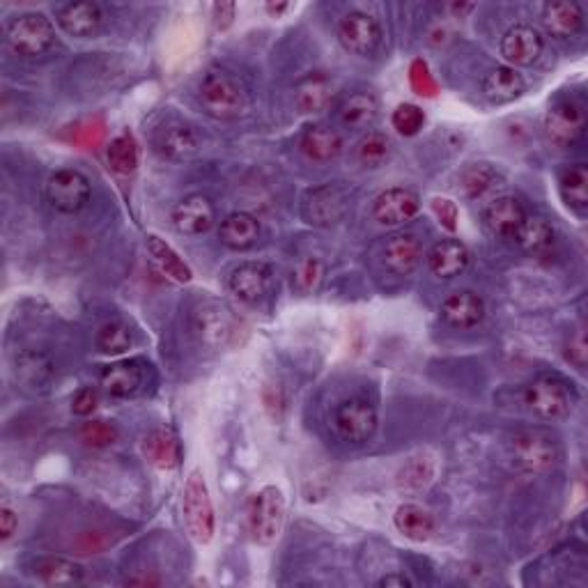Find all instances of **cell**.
Returning a JSON list of instances; mask_svg holds the SVG:
<instances>
[{
    "instance_id": "13",
    "label": "cell",
    "mask_w": 588,
    "mask_h": 588,
    "mask_svg": "<svg viewBox=\"0 0 588 588\" xmlns=\"http://www.w3.org/2000/svg\"><path fill=\"white\" fill-rule=\"evenodd\" d=\"M545 40L533 26H513L508 33L501 37V56L508 63V67H529L543 56Z\"/></svg>"
},
{
    "instance_id": "25",
    "label": "cell",
    "mask_w": 588,
    "mask_h": 588,
    "mask_svg": "<svg viewBox=\"0 0 588 588\" xmlns=\"http://www.w3.org/2000/svg\"><path fill=\"white\" fill-rule=\"evenodd\" d=\"M526 90L522 74H517L513 67H494L483 79V95L494 104H508L520 99Z\"/></svg>"
},
{
    "instance_id": "36",
    "label": "cell",
    "mask_w": 588,
    "mask_h": 588,
    "mask_svg": "<svg viewBox=\"0 0 588 588\" xmlns=\"http://www.w3.org/2000/svg\"><path fill=\"white\" fill-rule=\"evenodd\" d=\"M515 239L517 244H520V249L529 253H540L552 244L554 228L545 216H526L520 230H517Z\"/></svg>"
},
{
    "instance_id": "28",
    "label": "cell",
    "mask_w": 588,
    "mask_h": 588,
    "mask_svg": "<svg viewBox=\"0 0 588 588\" xmlns=\"http://www.w3.org/2000/svg\"><path fill=\"white\" fill-rule=\"evenodd\" d=\"M423 258L421 242L414 235H396L384 246V262L393 274H412Z\"/></svg>"
},
{
    "instance_id": "47",
    "label": "cell",
    "mask_w": 588,
    "mask_h": 588,
    "mask_svg": "<svg viewBox=\"0 0 588 588\" xmlns=\"http://www.w3.org/2000/svg\"><path fill=\"white\" fill-rule=\"evenodd\" d=\"M432 212L437 214L439 223L446 230L455 232V228H458V205H455L451 198H435V200H432Z\"/></svg>"
},
{
    "instance_id": "26",
    "label": "cell",
    "mask_w": 588,
    "mask_h": 588,
    "mask_svg": "<svg viewBox=\"0 0 588 588\" xmlns=\"http://www.w3.org/2000/svg\"><path fill=\"white\" fill-rule=\"evenodd\" d=\"M301 152L311 161L324 164V161L336 159L343 152V136L327 125H311L301 136Z\"/></svg>"
},
{
    "instance_id": "51",
    "label": "cell",
    "mask_w": 588,
    "mask_h": 588,
    "mask_svg": "<svg viewBox=\"0 0 588 588\" xmlns=\"http://www.w3.org/2000/svg\"><path fill=\"white\" fill-rule=\"evenodd\" d=\"M17 526H19V520L17 515H14V510L10 506L0 508V538H3V543L17 533Z\"/></svg>"
},
{
    "instance_id": "21",
    "label": "cell",
    "mask_w": 588,
    "mask_h": 588,
    "mask_svg": "<svg viewBox=\"0 0 588 588\" xmlns=\"http://www.w3.org/2000/svg\"><path fill=\"white\" fill-rule=\"evenodd\" d=\"M483 219H485V226L490 228V232H494V235L515 239L517 230H520V226L526 219V212H524V205L517 198L501 196L487 205Z\"/></svg>"
},
{
    "instance_id": "42",
    "label": "cell",
    "mask_w": 588,
    "mask_h": 588,
    "mask_svg": "<svg viewBox=\"0 0 588 588\" xmlns=\"http://www.w3.org/2000/svg\"><path fill=\"white\" fill-rule=\"evenodd\" d=\"M462 189L469 198H478L492 187L494 180H497V173L487 164H469L462 170Z\"/></svg>"
},
{
    "instance_id": "32",
    "label": "cell",
    "mask_w": 588,
    "mask_h": 588,
    "mask_svg": "<svg viewBox=\"0 0 588 588\" xmlns=\"http://www.w3.org/2000/svg\"><path fill=\"white\" fill-rule=\"evenodd\" d=\"M393 524L402 533V536L414 540V543H425L435 533V520L428 510H423L416 504H402L396 515H393Z\"/></svg>"
},
{
    "instance_id": "27",
    "label": "cell",
    "mask_w": 588,
    "mask_h": 588,
    "mask_svg": "<svg viewBox=\"0 0 588 588\" xmlns=\"http://www.w3.org/2000/svg\"><path fill=\"white\" fill-rule=\"evenodd\" d=\"M260 237V223L255 216L246 212H235L221 221L219 239L232 251H244L258 242Z\"/></svg>"
},
{
    "instance_id": "41",
    "label": "cell",
    "mask_w": 588,
    "mask_h": 588,
    "mask_svg": "<svg viewBox=\"0 0 588 588\" xmlns=\"http://www.w3.org/2000/svg\"><path fill=\"white\" fill-rule=\"evenodd\" d=\"M432 476H435V467L430 460L412 458L400 469L398 485L400 490H421L432 481Z\"/></svg>"
},
{
    "instance_id": "7",
    "label": "cell",
    "mask_w": 588,
    "mask_h": 588,
    "mask_svg": "<svg viewBox=\"0 0 588 588\" xmlns=\"http://www.w3.org/2000/svg\"><path fill=\"white\" fill-rule=\"evenodd\" d=\"M90 193V180L74 168H60L46 182V200L60 214L81 212L88 205Z\"/></svg>"
},
{
    "instance_id": "55",
    "label": "cell",
    "mask_w": 588,
    "mask_h": 588,
    "mask_svg": "<svg viewBox=\"0 0 588 588\" xmlns=\"http://www.w3.org/2000/svg\"><path fill=\"white\" fill-rule=\"evenodd\" d=\"M474 7H476V5H458V3H455V5H451V10H453L455 14H460V17H462V14L471 12V10H474Z\"/></svg>"
},
{
    "instance_id": "24",
    "label": "cell",
    "mask_w": 588,
    "mask_h": 588,
    "mask_svg": "<svg viewBox=\"0 0 588 588\" xmlns=\"http://www.w3.org/2000/svg\"><path fill=\"white\" fill-rule=\"evenodd\" d=\"M469 265L467 246L458 239H441L428 253V267L437 278H455L460 276Z\"/></svg>"
},
{
    "instance_id": "19",
    "label": "cell",
    "mask_w": 588,
    "mask_h": 588,
    "mask_svg": "<svg viewBox=\"0 0 588 588\" xmlns=\"http://www.w3.org/2000/svg\"><path fill=\"white\" fill-rule=\"evenodd\" d=\"M441 320L453 329H471L483 320L485 304L478 294L464 290L455 292L441 304Z\"/></svg>"
},
{
    "instance_id": "17",
    "label": "cell",
    "mask_w": 588,
    "mask_h": 588,
    "mask_svg": "<svg viewBox=\"0 0 588 588\" xmlns=\"http://www.w3.org/2000/svg\"><path fill=\"white\" fill-rule=\"evenodd\" d=\"M274 272L272 267L265 265V262H244L239 265L235 272L230 274V292L235 294L239 301H246V304H255L260 301L272 288Z\"/></svg>"
},
{
    "instance_id": "1",
    "label": "cell",
    "mask_w": 588,
    "mask_h": 588,
    "mask_svg": "<svg viewBox=\"0 0 588 588\" xmlns=\"http://www.w3.org/2000/svg\"><path fill=\"white\" fill-rule=\"evenodd\" d=\"M182 513L189 536L196 540L198 545H210L216 533V513L210 490H207L205 476L200 469H193L187 483H184Z\"/></svg>"
},
{
    "instance_id": "4",
    "label": "cell",
    "mask_w": 588,
    "mask_h": 588,
    "mask_svg": "<svg viewBox=\"0 0 588 588\" xmlns=\"http://www.w3.org/2000/svg\"><path fill=\"white\" fill-rule=\"evenodd\" d=\"M200 104L212 118L232 120L246 111V92L235 76L228 72H212L200 85Z\"/></svg>"
},
{
    "instance_id": "8",
    "label": "cell",
    "mask_w": 588,
    "mask_h": 588,
    "mask_svg": "<svg viewBox=\"0 0 588 588\" xmlns=\"http://www.w3.org/2000/svg\"><path fill=\"white\" fill-rule=\"evenodd\" d=\"M334 425L340 439H345L347 444H366L377 430V412L373 402L361 396L343 400L336 407Z\"/></svg>"
},
{
    "instance_id": "35",
    "label": "cell",
    "mask_w": 588,
    "mask_h": 588,
    "mask_svg": "<svg viewBox=\"0 0 588 588\" xmlns=\"http://www.w3.org/2000/svg\"><path fill=\"white\" fill-rule=\"evenodd\" d=\"M53 363L44 357V354H21L17 363V377L21 379L28 389H49L53 379Z\"/></svg>"
},
{
    "instance_id": "29",
    "label": "cell",
    "mask_w": 588,
    "mask_h": 588,
    "mask_svg": "<svg viewBox=\"0 0 588 588\" xmlns=\"http://www.w3.org/2000/svg\"><path fill=\"white\" fill-rule=\"evenodd\" d=\"M334 97V81L324 74H311L294 88V106L299 113H317Z\"/></svg>"
},
{
    "instance_id": "38",
    "label": "cell",
    "mask_w": 588,
    "mask_h": 588,
    "mask_svg": "<svg viewBox=\"0 0 588 588\" xmlns=\"http://www.w3.org/2000/svg\"><path fill=\"white\" fill-rule=\"evenodd\" d=\"M131 343H134V336H131V329L125 322H106L102 329L97 331V347L99 352L104 354H122L127 352Z\"/></svg>"
},
{
    "instance_id": "30",
    "label": "cell",
    "mask_w": 588,
    "mask_h": 588,
    "mask_svg": "<svg viewBox=\"0 0 588 588\" xmlns=\"http://www.w3.org/2000/svg\"><path fill=\"white\" fill-rule=\"evenodd\" d=\"M379 113L377 99L370 92H354L338 106V120L347 129H368L375 125Z\"/></svg>"
},
{
    "instance_id": "5",
    "label": "cell",
    "mask_w": 588,
    "mask_h": 588,
    "mask_svg": "<svg viewBox=\"0 0 588 588\" xmlns=\"http://www.w3.org/2000/svg\"><path fill=\"white\" fill-rule=\"evenodd\" d=\"M526 407L531 409L538 419L545 421H559L566 419L575 407V396L572 389L559 377H538L526 386L524 393Z\"/></svg>"
},
{
    "instance_id": "11",
    "label": "cell",
    "mask_w": 588,
    "mask_h": 588,
    "mask_svg": "<svg viewBox=\"0 0 588 588\" xmlns=\"http://www.w3.org/2000/svg\"><path fill=\"white\" fill-rule=\"evenodd\" d=\"M586 125L584 106L575 99H559L545 115V134L554 145L568 147L582 136Z\"/></svg>"
},
{
    "instance_id": "10",
    "label": "cell",
    "mask_w": 588,
    "mask_h": 588,
    "mask_svg": "<svg viewBox=\"0 0 588 588\" xmlns=\"http://www.w3.org/2000/svg\"><path fill=\"white\" fill-rule=\"evenodd\" d=\"M382 26L366 12H350L338 23V40L350 53L370 58L382 46Z\"/></svg>"
},
{
    "instance_id": "23",
    "label": "cell",
    "mask_w": 588,
    "mask_h": 588,
    "mask_svg": "<svg viewBox=\"0 0 588 588\" xmlns=\"http://www.w3.org/2000/svg\"><path fill=\"white\" fill-rule=\"evenodd\" d=\"M543 26L552 37L568 40L584 26V10L572 0H554L543 7Z\"/></svg>"
},
{
    "instance_id": "2",
    "label": "cell",
    "mask_w": 588,
    "mask_h": 588,
    "mask_svg": "<svg viewBox=\"0 0 588 588\" xmlns=\"http://www.w3.org/2000/svg\"><path fill=\"white\" fill-rule=\"evenodd\" d=\"M7 44L21 58H40L56 44V28L40 12L19 14L7 26Z\"/></svg>"
},
{
    "instance_id": "39",
    "label": "cell",
    "mask_w": 588,
    "mask_h": 588,
    "mask_svg": "<svg viewBox=\"0 0 588 588\" xmlns=\"http://www.w3.org/2000/svg\"><path fill=\"white\" fill-rule=\"evenodd\" d=\"M389 154H391L389 138L379 134V131H370V134L363 136L361 143L357 145V157L361 164L368 168H379L386 159H389Z\"/></svg>"
},
{
    "instance_id": "16",
    "label": "cell",
    "mask_w": 588,
    "mask_h": 588,
    "mask_svg": "<svg viewBox=\"0 0 588 588\" xmlns=\"http://www.w3.org/2000/svg\"><path fill=\"white\" fill-rule=\"evenodd\" d=\"M193 320H196V331L203 338V343L210 347L228 345V340L235 334V320H232L228 308L219 304V301L200 304Z\"/></svg>"
},
{
    "instance_id": "43",
    "label": "cell",
    "mask_w": 588,
    "mask_h": 588,
    "mask_svg": "<svg viewBox=\"0 0 588 588\" xmlns=\"http://www.w3.org/2000/svg\"><path fill=\"white\" fill-rule=\"evenodd\" d=\"M118 437H120L118 428L108 421H88V423H83L81 430H79V439L90 448H106V446L115 444Z\"/></svg>"
},
{
    "instance_id": "15",
    "label": "cell",
    "mask_w": 588,
    "mask_h": 588,
    "mask_svg": "<svg viewBox=\"0 0 588 588\" xmlns=\"http://www.w3.org/2000/svg\"><path fill=\"white\" fill-rule=\"evenodd\" d=\"M214 221L216 210L212 200L203 196V193H191V196L182 198L173 210L175 230L189 237L205 235V232L214 226Z\"/></svg>"
},
{
    "instance_id": "12",
    "label": "cell",
    "mask_w": 588,
    "mask_h": 588,
    "mask_svg": "<svg viewBox=\"0 0 588 588\" xmlns=\"http://www.w3.org/2000/svg\"><path fill=\"white\" fill-rule=\"evenodd\" d=\"M198 131L182 120H168L154 134V150L170 161H189L200 152Z\"/></svg>"
},
{
    "instance_id": "49",
    "label": "cell",
    "mask_w": 588,
    "mask_h": 588,
    "mask_svg": "<svg viewBox=\"0 0 588 588\" xmlns=\"http://www.w3.org/2000/svg\"><path fill=\"white\" fill-rule=\"evenodd\" d=\"M237 17V3H214L212 19L219 30H228Z\"/></svg>"
},
{
    "instance_id": "3",
    "label": "cell",
    "mask_w": 588,
    "mask_h": 588,
    "mask_svg": "<svg viewBox=\"0 0 588 588\" xmlns=\"http://www.w3.org/2000/svg\"><path fill=\"white\" fill-rule=\"evenodd\" d=\"M285 524V497L276 485L258 490L249 501V529L258 545H274Z\"/></svg>"
},
{
    "instance_id": "48",
    "label": "cell",
    "mask_w": 588,
    "mask_h": 588,
    "mask_svg": "<svg viewBox=\"0 0 588 588\" xmlns=\"http://www.w3.org/2000/svg\"><path fill=\"white\" fill-rule=\"evenodd\" d=\"M99 405V393L92 386H83L81 391H76V396L72 398V412L76 416H90L95 412Z\"/></svg>"
},
{
    "instance_id": "18",
    "label": "cell",
    "mask_w": 588,
    "mask_h": 588,
    "mask_svg": "<svg viewBox=\"0 0 588 588\" xmlns=\"http://www.w3.org/2000/svg\"><path fill=\"white\" fill-rule=\"evenodd\" d=\"M141 361H118L102 370V386L111 398H131L143 389L145 370Z\"/></svg>"
},
{
    "instance_id": "50",
    "label": "cell",
    "mask_w": 588,
    "mask_h": 588,
    "mask_svg": "<svg viewBox=\"0 0 588 588\" xmlns=\"http://www.w3.org/2000/svg\"><path fill=\"white\" fill-rule=\"evenodd\" d=\"M104 136V127L102 125H95V122H88L83 129H76L74 131V141H79L81 145H97L102 141Z\"/></svg>"
},
{
    "instance_id": "37",
    "label": "cell",
    "mask_w": 588,
    "mask_h": 588,
    "mask_svg": "<svg viewBox=\"0 0 588 588\" xmlns=\"http://www.w3.org/2000/svg\"><path fill=\"white\" fill-rule=\"evenodd\" d=\"M108 166H111L115 173L129 175L138 168V143L131 131H122L120 136H115L111 145L106 150Z\"/></svg>"
},
{
    "instance_id": "45",
    "label": "cell",
    "mask_w": 588,
    "mask_h": 588,
    "mask_svg": "<svg viewBox=\"0 0 588 588\" xmlns=\"http://www.w3.org/2000/svg\"><path fill=\"white\" fill-rule=\"evenodd\" d=\"M409 83H412V88L416 95L421 97H435L437 95V81L432 79L430 74V67L425 60H414L412 67H409Z\"/></svg>"
},
{
    "instance_id": "46",
    "label": "cell",
    "mask_w": 588,
    "mask_h": 588,
    "mask_svg": "<svg viewBox=\"0 0 588 588\" xmlns=\"http://www.w3.org/2000/svg\"><path fill=\"white\" fill-rule=\"evenodd\" d=\"M563 354H566V361L572 363V366H575L577 370H584L586 368L588 345H586V331H584V327L575 329L568 336L566 345H563Z\"/></svg>"
},
{
    "instance_id": "52",
    "label": "cell",
    "mask_w": 588,
    "mask_h": 588,
    "mask_svg": "<svg viewBox=\"0 0 588 588\" xmlns=\"http://www.w3.org/2000/svg\"><path fill=\"white\" fill-rule=\"evenodd\" d=\"M377 586H382V588H409V586H412V579H409L407 575H402V572H391V575H384L382 579H379Z\"/></svg>"
},
{
    "instance_id": "34",
    "label": "cell",
    "mask_w": 588,
    "mask_h": 588,
    "mask_svg": "<svg viewBox=\"0 0 588 588\" xmlns=\"http://www.w3.org/2000/svg\"><path fill=\"white\" fill-rule=\"evenodd\" d=\"M559 189L561 196L566 200V205L572 210L584 212L588 205V170L584 164H575L566 168L559 177Z\"/></svg>"
},
{
    "instance_id": "22",
    "label": "cell",
    "mask_w": 588,
    "mask_h": 588,
    "mask_svg": "<svg viewBox=\"0 0 588 588\" xmlns=\"http://www.w3.org/2000/svg\"><path fill=\"white\" fill-rule=\"evenodd\" d=\"M58 26L72 37H90L102 26V7L97 3H67L56 14Z\"/></svg>"
},
{
    "instance_id": "6",
    "label": "cell",
    "mask_w": 588,
    "mask_h": 588,
    "mask_svg": "<svg viewBox=\"0 0 588 588\" xmlns=\"http://www.w3.org/2000/svg\"><path fill=\"white\" fill-rule=\"evenodd\" d=\"M510 458L524 474H543V471L554 467L559 451H556L554 439L547 432L524 430L515 435L513 444H510Z\"/></svg>"
},
{
    "instance_id": "33",
    "label": "cell",
    "mask_w": 588,
    "mask_h": 588,
    "mask_svg": "<svg viewBox=\"0 0 588 588\" xmlns=\"http://www.w3.org/2000/svg\"><path fill=\"white\" fill-rule=\"evenodd\" d=\"M35 577L49 586H74L83 579V568L79 563L60 559V556H46L35 563Z\"/></svg>"
},
{
    "instance_id": "53",
    "label": "cell",
    "mask_w": 588,
    "mask_h": 588,
    "mask_svg": "<svg viewBox=\"0 0 588 588\" xmlns=\"http://www.w3.org/2000/svg\"><path fill=\"white\" fill-rule=\"evenodd\" d=\"M127 586H159L161 579L157 575H131L125 579Z\"/></svg>"
},
{
    "instance_id": "40",
    "label": "cell",
    "mask_w": 588,
    "mask_h": 588,
    "mask_svg": "<svg viewBox=\"0 0 588 588\" xmlns=\"http://www.w3.org/2000/svg\"><path fill=\"white\" fill-rule=\"evenodd\" d=\"M322 278H324V265L322 260L313 258V255H308V258L299 260L297 267H294L292 272V288L297 290L299 294H311L322 285Z\"/></svg>"
},
{
    "instance_id": "14",
    "label": "cell",
    "mask_w": 588,
    "mask_h": 588,
    "mask_svg": "<svg viewBox=\"0 0 588 588\" xmlns=\"http://www.w3.org/2000/svg\"><path fill=\"white\" fill-rule=\"evenodd\" d=\"M421 210V198L412 189L393 187L379 193L373 205V216L382 226H400L412 221Z\"/></svg>"
},
{
    "instance_id": "9",
    "label": "cell",
    "mask_w": 588,
    "mask_h": 588,
    "mask_svg": "<svg viewBox=\"0 0 588 588\" xmlns=\"http://www.w3.org/2000/svg\"><path fill=\"white\" fill-rule=\"evenodd\" d=\"M347 196L345 191L336 184H322V187L311 189L301 200V216L308 226L329 228L343 221L347 212Z\"/></svg>"
},
{
    "instance_id": "31",
    "label": "cell",
    "mask_w": 588,
    "mask_h": 588,
    "mask_svg": "<svg viewBox=\"0 0 588 588\" xmlns=\"http://www.w3.org/2000/svg\"><path fill=\"white\" fill-rule=\"evenodd\" d=\"M145 246H147V253H150V258L154 260V265H157L168 278H173L175 283L191 281L193 278L191 267L180 258V255H177L173 246L166 244L159 235H147Z\"/></svg>"
},
{
    "instance_id": "54",
    "label": "cell",
    "mask_w": 588,
    "mask_h": 588,
    "mask_svg": "<svg viewBox=\"0 0 588 588\" xmlns=\"http://www.w3.org/2000/svg\"><path fill=\"white\" fill-rule=\"evenodd\" d=\"M285 10H290V5H288V3H281V5L269 3V5H267V12H269V14H276V17H278V14H283Z\"/></svg>"
},
{
    "instance_id": "20",
    "label": "cell",
    "mask_w": 588,
    "mask_h": 588,
    "mask_svg": "<svg viewBox=\"0 0 588 588\" xmlns=\"http://www.w3.org/2000/svg\"><path fill=\"white\" fill-rule=\"evenodd\" d=\"M143 455L152 467L161 471L177 469L182 462L180 439L175 437V432L170 428H154L143 439Z\"/></svg>"
},
{
    "instance_id": "44",
    "label": "cell",
    "mask_w": 588,
    "mask_h": 588,
    "mask_svg": "<svg viewBox=\"0 0 588 588\" xmlns=\"http://www.w3.org/2000/svg\"><path fill=\"white\" fill-rule=\"evenodd\" d=\"M391 125L402 136H416L425 125V113L416 104H400L391 115Z\"/></svg>"
}]
</instances>
